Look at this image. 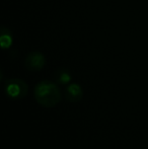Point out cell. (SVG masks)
<instances>
[{"label": "cell", "mask_w": 148, "mask_h": 149, "mask_svg": "<svg viewBox=\"0 0 148 149\" xmlns=\"http://www.w3.org/2000/svg\"><path fill=\"white\" fill-rule=\"evenodd\" d=\"M35 98L41 106L52 108L60 102L61 92L56 83L49 80H43L35 87Z\"/></svg>", "instance_id": "obj_1"}, {"label": "cell", "mask_w": 148, "mask_h": 149, "mask_svg": "<svg viewBox=\"0 0 148 149\" xmlns=\"http://www.w3.org/2000/svg\"><path fill=\"white\" fill-rule=\"evenodd\" d=\"M28 92V86L26 81L19 78H11L5 82V93L13 100H22Z\"/></svg>", "instance_id": "obj_2"}, {"label": "cell", "mask_w": 148, "mask_h": 149, "mask_svg": "<svg viewBox=\"0 0 148 149\" xmlns=\"http://www.w3.org/2000/svg\"><path fill=\"white\" fill-rule=\"evenodd\" d=\"M26 69L30 71H40L46 65V57L39 51H33L26 56L24 61Z\"/></svg>", "instance_id": "obj_3"}, {"label": "cell", "mask_w": 148, "mask_h": 149, "mask_svg": "<svg viewBox=\"0 0 148 149\" xmlns=\"http://www.w3.org/2000/svg\"><path fill=\"white\" fill-rule=\"evenodd\" d=\"M65 96L67 100L71 102H77L82 100L83 90L78 83H71L65 89Z\"/></svg>", "instance_id": "obj_4"}, {"label": "cell", "mask_w": 148, "mask_h": 149, "mask_svg": "<svg viewBox=\"0 0 148 149\" xmlns=\"http://www.w3.org/2000/svg\"><path fill=\"white\" fill-rule=\"evenodd\" d=\"M13 43V36L9 29L1 26L0 30V45L3 50L9 49Z\"/></svg>", "instance_id": "obj_5"}, {"label": "cell", "mask_w": 148, "mask_h": 149, "mask_svg": "<svg viewBox=\"0 0 148 149\" xmlns=\"http://www.w3.org/2000/svg\"><path fill=\"white\" fill-rule=\"evenodd\" d=\"M72 75L70 71L66 68H59L55 72V80L57 83L62 85L68 84L71 81Z\"/></svg>", "instance_id": "obj_6"}]
</instances>
